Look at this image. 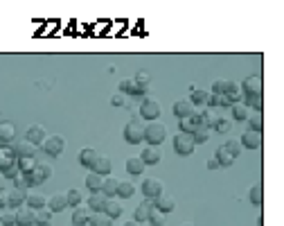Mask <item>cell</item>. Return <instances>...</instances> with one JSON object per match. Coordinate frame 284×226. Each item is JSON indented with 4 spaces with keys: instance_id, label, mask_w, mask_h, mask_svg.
<instances>
[{
    "instance_id": "8992f818",
    "label": "cell",
    "mask_w": 284,
    "mask_h": 226,
    "mask_svg": "<svg viewBox=\"0 0 284 226\" xmlns=\"http://www.w3.org/2000/svg\"><path fill=\"white\" fill-rule=\"evenodd\" d=\"M41 147L45 149L47 154L50 156H61L64 154V147H66V140H64V136H47L45 138V143L41 145Z\"/></svg>"
},
{
    "instance_id": "7c38bea8",
    "label": "cell",
    "mask_w": 284,
    "mask_h": 226,
    "mask_svg": "<svg viewBox=\"0 0 284 226\" xmlns=\"http://www.w3.org/2000/svg\"><path fill=\"white\" fill-rule=\"evenodd\" d=\"M241 90L246 95H262V79L257 77V75L246 77V82L241 84Z\"/></svg>"
},
{
    "instance_id": "cb8c5ba5",
    "label": "cell",
    "mask_w": 284,
    "mask_h": 226,
    "mask_svg": "<svg viewBox=\"0 0 284 226\" xmlns=\"http://www.w3.org/2000/svg\"><path fill=\"white\" fill-rule=\"evenodd\" d=\"M34 226H52V210L47 206L34 210Z\"/></svg>"
},
{
    "instance_id": "d6a6232c",
    "label": "cell",
    "mask_w": 284,
    "mask_h": 226,
    "mask_svg": "<svg viewBox=\"0 0 284 226\" xmlns=\"http://www.w3.org/2000/svg\"><path fill=\"white\" fill-rule=\"evenodd\" d=\"M88 224L93 226H113V217H109L106 213H90V220H88Z\"/></svg>"
},
{
    "instance_id": "1f68e13d",
    "label": "cell",
    "mask_w": 284,
    "mask_h": 226,
    "mask_svg": "<svg viewBox=\"0 0 284 226\" xmlns=\"http://www.w3.org/2000/svg\"><path fill=\"white\" fill-rule=\"evenodd\" d=\"M232 115L237 120H248L250 115H253V111L248 109L246 102H237V104H232Z\"/></svg>"
},
{
    "instance_id": "30bf717a",
    "label": "cell",
    "mask_w": 284,
    "mask_h": 226,
    "mask_svg": "<svg viewBox=\"0 0 284 226\" xmlns=\"http://www.w3.org/2000/svg\"><path fill=\"white\" fill-rule=\"evenodd\" d=\"M198 127H201V125H198V111H194L192 115H187V118H180L178 120L180 134H194Z\"/></svg>"
},
{
    "instance_id": "f907efd6",
    "label": "cell",
    "mask_w": 284,
    "mask_h": 226,
    "mask_svg": "<svg viewBox=\"0 0 284 226\" xmlns=\"http://www.w3.org/2000/svg\"><path fill=\"white\" fill-rule=\"evenodd\" d=\"M36 172H41L43 179H50L52 177V167L47 165V163H36Z\"/></svg>"
},
{
    "instance_id": "4316f807",
    "label": "cell",
    "mask_w": 284,
    "mask_h": 226,
    "mask_svg": "<svg viewBox=\"0 0 284 226\" xmlns=\"http://www.w3.org/2000/svg\"><path fill=\"white\" fill-rule=\"evenodd\" d=\"M140 158H142V163H145V165H156V163L160 161V152H158V147L149 145V147L140 154Z\"/></svg>"
},
{
    "instance_id": "6da1fadb",
    "label": "cell",
    "mask_w": 284,
    "mask_h": 226,
    "mask_svg": "<svg viewBox=\"0 0 284 226\" xmlns=\"http://www.w3.org/2000/svg\"><path fill=\"white\" fill-rule=\"evenodd\" d=\"M165 138H167V127L162 125V122H158V120H153V122H149V125L145 127V140L149 145H160L165 143Z\"/></svg>"
},
{
    "instance_id": "6f0895ef",
    "label": "cell",
    "mask_w": 284,
    "mask_h": 226,
    "mask_svg": "<svg viewBox=\"0 0 284 226\" xmlns=\"http://www.w3.org/2000/svg\"><path fill=\"white\" fill-rule=\"evenodd\" d=\"M124 226H140V222H135V220H131V222H127Z\"/></svg>"
},
{
    "instance_id": "11a10c76",
    "label": "cell",
    "mask_w": 284,
    "mask_h": 226,
    "mask_svg": "<svg viewBox=\"0 0 284 226\" xmlns=\"http://www.w3.org/2000/svg\"><path fill=\"white\" fill-rule=\"evenodd\" d=\"M217 167H219V161H217L215 156H212V158L208 161V170H217Z\"/></svg>"
},
{
    "instance_id": "f546056e",
    "label": "cell",
    "mask_w": 284,
    "mask_h": 226,
    "mask_svg": "<svg viewBox=\"0 0 284 226\" xmlns=\"http://www.w3.org/2000/svg\"><path fill=\"white\" fill-rule=\"evenodd\" d=\"M97 152H95L93 147H84L79 152V161H81V165H86V167H93V163L97 161Z\"/></svg>"
},
{
    "instance_id": "4dcf8cb0",
    "label": "cell",
    "mask_w": 284,
    "mask_h": 226,
    "mask_svg": "<svg viewBox=\"0 0 284 226\" xmlns=\"http://www.w3.org/2000/svg\"><path fill=\"white\" fill-rule=\"evenodd\" d=\"M102 183H104V177L97 174V172H90L86 177V188L90 192H99V190H102Z\"/></svg>"
},
{
    "instance_id": "5bb4252c",
    "label": "cell",
    "mask_w": 284,
    "mask_h": 226,
    "mask_svg": "<svg viewBox=\"0 0 284 226\" xmlns=\"http://www.w3.org/2000/svg\"><path fill=\"white\" fill-rule=\"evenodd\" d=\"M16 226H34V208L29 206H21L16 210Z\"/></svg>"
},
{
    "instance_id": "f35d334b",
    "label": "cell",
    "mask_w": 284,
    "mask_h": 226,
    "mask_svg": "<svg viewBox=\"0 0 284 226\" xmlns=\"http://www.w3.org/2000/svg\"><path fill=\"white\" fill-rule=\"evenodd\" d=\"M23 179H25V183H27V188H29V185L34 188V185H41V183H43V181H45V179L41 177V172H36V167H34V170H32V172L23 174Z\"/></svg>"
},
{
    "instance_id": "836d02e7",
    "label": "cell",
    "mask_w": 284,
    "mask_h": 226,
    "mask_svg": "<svg viewBox=\"0 0 284 226\" xmlns=\"http://www.w3.org/2000/svg\"><path fill=\"white\" fill-rule=\"evenodd\" d=\"M145 163H142V158L140 156H131L127 161V172H131V174H142L145 172Z\"/></svg>"
},
{
    "instance_id": "d590c367",
    "label": "cell",
    "mask_w": 284,
    "mask_h": 226,
    "mask_svg": "<svg viewBox=\"0 0 284 226\" xmlns=\"http://www.w3.org/2000/svg\"><path fill=\"white\" fill-rule=\"evenodd\" d=\"M133 192H135V185L131 183V181H120V183H117V197H122V199L133 197Z\"/></svg>"
},
{
    "instance_id": "ba28073f",
    "label": "cell",
    "mask_w": 284,
    "mask_h": 226,
    "mask_svg": "<svg viewBox=\"0 0 284 226\" xmlns=\"http://www.w3.org/2000/svg\"><path fill=\"white\" fill-rule=\"evenodd\" d=\"M12 152L16 158H34L36 154V145L27 143V140H21V143H14L12 145Z\"/></svg>"
},
{
    "instance_id": "f5cc1de1",
    "label": "cell",
    "mask_w": 284,
    "mask_h": 226,
    "mask_svg": "<svg viewBox=\"0 0 284 226\" xmlns=\"http://www.w3.org/2000/svg\"><path fill=\"white\" fill-rule=\"evenodd\" d=\"M2 177L5 179H16V177H21V170H18V165L14 163L12 167H7V170H2Z\"/></svg>"
},
{
    "instance_id": "f6af8a7d",
    "label": "cell",
    "mask_w": 284,
    "mask_h": 226,
    "mask_svg": "<svg viewBox=\"0 0 284 226\" xmlns=\"http://www.w3.org/2000/svg\"><path fill=\"white\" fill-rule=\"evenodd\" d=\"M212 120H215V115H212V111H210V109H203V111H198V125H201V127H208V129H210Z\"/></svg>"
},
{
    "instance_id": "7a4b0ae2",
    "label": "cell",
    "mask_w": 284,
    "mask_h": 226,
    "mask_svg": "<svg viewBox=\"0 0 284 226\" xmlns=\"http://www.w3.org/2000/svg\"><path fill=\"white\" fill-rule=\"evenodd\" d=\"M124 138H127V143L131 145H138L145 140V122L138 118L129 120L127 127H124Z\"/></svg>"
},
{
    "instance_id": "ac0fdd59",
    "label": "cell",
    "mask_w": 284,
    "mask_h": 226,
    "mask_svg": "<svg viewBox=\"0 0 284 226\" xmlns=\"http://www.w3.org/2000/svg\"><path fill=\"white\" fill-rule=\"evenodd\" d=\"M90 170H93V172H97V174H102V177H104V174H110V172H113V161H110L109 156L99 154L97 161L93 163V167H90Z\"/></svg>"
},
{
    "instance_id": "94428289",
    "label": "cell",
    "mask_w": 284,
    "mask_h": 226,
    "mask_svg": "<svg viewBox=\"0 0 284 226\" xmlns=\"http://www.w3.org/2000/svg\"><path fill=\"white\" fill-rule=\"evenodd\" d=\"M0 226H2V222H0Z\"/></svg>"
},
{
    "instance_id": "e575fe53",
    "label": "cell",
    "mask_w": 284,
    "mask_h": 226,
    "mask_svg": "<svg viewBox=\"0 0 284 226\" xmlns=\"http://www.w3.org/2000/svg\"><path fill=\"white\" fill-rule=\"evenodd\" d=\"M208 90L205 89H192V93H190V102L197 107V104H208Z\"/></svg>"
},
{
    "instance_id": "f1b7e54d",
    "label": "cell",
    "mask_w": 284,
    "mask_h": 226,
    "mask_svg": "<svg viewBox=\"0 0 284 226\" xmlns=\"http://www.w3.org/2000/svg\"><path fill=\"white\" fill-rule=\"evenodd\" d=\"M47 208L52 213H61L64 208H68V202H66V195H52L47 199Z\"/></svg>"
},
{
    "instance_id": "7402d4cb",
    "label": "cell",
    "mask_w": 284,
    "mask_h": 226,
    "mask_svg": "<svg viewBox=\"0 0 284 226\" xmlns=\"http://www.w3.org/2000/svg\"><path fill=\"white\" fill-rule=\"evenodd\" d=\"M117 183H120V179H115L113 174H109V177H104V183H102V195L104 197H115L117 195Z\"/></svg>"
},
{
    "instance_id": "74e56055",
    "label": "cell",
    "mask_w": 284,
    "mask_h": 226,
    "mask_svg": "<svg viewBox=\"0 0 284 226\" xmlns=\"http://www.w3.org/2000/svg\"><path fill=\"white\" fill-rule=\"evenodd\" d=\"M66 202H68V206H79L81 202H84V197H81V190L79 188H70L68 192H66Z\"/></svg>"
},
{
    "instance_id": "3957f363",
    "label": "cell",
    "mask_w": 284,
    "mask_h": 226,
    "mask_svg": "<svg viewBox=\"0 0 284 226\" xmlns=\"http://www.w3.org/2000/svg\"><path fill=\"white\" fill-rule=\"evenodd\" d=\"M194 147H197V143H194L192 134H178V136L174 138V149L178 152V154L190 156L192 152H194Z\"/></svg>"
},
{
    "instance_id": "681fc988",
    "label": "cell",
    "mask_w": 284,
    "mask_h": 226,
    "mask_svg": "<svg viewBox=\"0 0 284 226\" xmlns=\"http://www.w3.org/2000/svg\"><path fill=\"white\" fill-rule=\"evenodd\" d=\"M228 89V79H215V84H212V93L215 95H223Z\"/></svg>"
},
{
    "instance_id": "bcb514c9",
    "label": "cell",
    "mask_w": 284,
    "mask_h": 226,
    "mask_svg": "<svg viewBox=\"0 0 284 226\" xmlns=\"http://www.w3.org/2000/svg\"><path fill=\"white\" fill-rule=\"evenodd\" d=\"M149 224L151 226H165V213H160L156 206H153V210H151V215H149Z\"/></svg>"
},
{
    "instance_id": "d6986e66",
    "label": "cell",
    "mask_w": 284,
    "mask_h": 226,
    "mask_svg": "<svg viewBox=\"0 0 284 226\" xmlns=\"http://www.w3.org/2000/svg\"><path fill=\"white\" fill-rule=\"evenodd\" d=\"M197 111V107H194V104H192L190 100H178L174 104V115L176 118H187V115H192V113Z\"/></svg>"
},
{
    "instance_id": "44dd1931",
    "label": "cell",
    "mask_w": 284,
    "mask_h": 226,
    "mask_svg": "<svg viewBox=\"0 0 284 226\" xmlns=\"http://www.w3.org/2000/svg\"><path fill=\"white\" fill-rule=\"evenodd\" d=\"M151 210H153V202H151V199H142L140 206L135 208V222H147Z\"/></svg>"
},
{
    "instance_id": "8d00e7d4",
    "label": "cell",
    "mask_w": 284,
    "mask_h": 226,
    "mask_svg": "<svg viewBox=\"0 0 284 226\" xmlns=\"http://www.w3.org/2000/svg\"><path fill=\"white\" fill-rule=\"evenodd\" d=\"M230 127H232V122L228 118H215V120H212V125H210V129L219 131V134H228Z\"/></svg>"
},
{
    "instance_id": "8fae6325",
    "label": "cell",
    "mask_w": 284,
    "mask_h": 226,
    "mask_svg": "<svg viewBox=\"0 0 284 226\" xmlns=\"http://www.w3.org/2000/svg\"><path fill=\"white\" fill-rule=\"evenodd\" d=\"M241 147H248V149H260L262 147V134H257V131H243L241 134Z\"/></svg>"
},
{
    "instance_id": "d4e9b609",
    "label": "cell",
    "mask_w": 284,
    "mask_h": 226,
    "mask_svg": "<svg viewBox=\"0 0 284 226\" xmlns=\"http://www.w3.org/2000/svg\"><path fill=\"white\" fill-rule=\"evenodd\" d=\"M109 197H104L102 192H90L88 197V208H93L90 213H99V210H104V203Z\"/></svg>"
},
{
    "instance_id": "484cf974",
    "label": "cell",
    "mask_w": 284,
    "mask_h": 226,
    "mask_svg": "<svg viewBox=\"0 0 284 226\" xmlns=\"http://www.w3.org/2000/svg\"><path fill=\"white\" fill-rule=\"evenodd\" d=\"M122 210H124V208H122V203L117 202V199H113V197H109L102 213H106L109 217H113V220H115V217H120V215H122Z\"/></svg>"
},
{
    "instance_id": "ee69618b",
    "label": "cell",
    "mask_w": 284,
    "mask_h": 226,
    "mask_svg": "<svg viewBox=\"0 0 284 226\" xmlns=\"http://www.w3.org/2000/svg\"><path fill=\"white\" fill-rule=\"evenodd\" d=\"M192 138H194V143H208V138H210V129L208 127H198L194 134H192Z\"/></svg>"
},
{
    "instance_id": "b9f144b4",
    "label": "cell",
    "mask_w": 284,
    "mask_h": 226,
    "mask_svg": "<svg viewBox=\"0 0 284 226\" xmlns=\"http://www.w3.org/2000/svg\"><path fill=\"white\" fill-rule=\"evenodd\" d=\"M120 93L122 95H135V84H133V77H127L120 82Z\"/></svg>"
},
{
    "instance_id": "680465c9",
    "label": "cell",
    "mask_w": 284,
    "mask_h": 226,
    "mask_svg": "<svg viewBox=\"0 0 284 226\" xmlns=\"http://www.w3.org/2000/svg\"><path fill=\"white\" fill-rule=\"evenodd\" d=\"M2 179L5 177H2V172H0V190H5V188H2Z\"/></svg>"
},
{
    "instance_id": "9a60e30c",
    "label": "cell",
    "mask_w": 284,
    "mask_h": 226,
    "mask_svg": "<svg viewBox=\"0 0 284 226\" xmlns=\"http://www.w3.org/2000/svg\"><path fill=\"white\" fill-rule=\"evenodd\" d=\"M133 84H135V95H145L147 90H149L151 86V77H149V72H138L133 77Z\"/></svg>"
},
{
    "instance_id": "91938a15",
    "label": "cell",
    "mask_w": 284,
    "mask_h": 226,
    "mask_svg": "<svg viewBox=\"0 0 284 226\" xmlns=\"http://www.w3.org/2000/svg\"><path fill=\"white\" fill-rule=\"evenodd\" d=\"M183 226H194V224H183Z\"/></svg>"
},
{
    "instance_id": "e0dca14e",
    "label": "cell",
    "mask_w": 284,
    "mask_h": 226,
    "mask_svg": "<svg viewBox=\"0 0 284 226\" xmlns=\"http://www.w3.org/2000/svg\"><path fill=\"white\" fill-rule=\"evenodd\" d=\"M16 163V156H14L12 147L9 145H0V172L7 170V167H12Z\"/></svg>"
},
{
    "instance_id": "60d3db41",
    "label": "cell",
    "mask_w": 284,
    "mask_h": 226,
    "mask_svg": "<svg viewBox=\"0 0 284 226\" xmlns=\"http://www.w3.org/2000/svg\"><path fill=\"white\" fill-rule=\"evenodd\" d=\"M248 197H250V202L255 203V206H262V203H264V192H262V185H253V188H250V192H248Z\"/></svg>"
},
{
    "instance_id": "2e32d148",
    "label": "cell",
    "mask_w": 284,
    "mask_h": 226,
    "mask_svg": "<svg viewBox=\"0 0 284 226\" xmlns=\"http://www.w3.org/2000/svg\"><path fill=\"white\" fill-rule=\"evenodd\" d=\"M90 220V208L88 206H75V213H72V226H86Z\"/></svg>"
},
{
    "instance_id": "7bdbcfd3",
    "label": "cell",
    "mask_w": 284,
    "mask_h": 226,
    "mask_svg": "<svg viewBox=\"0 0 284 226\" xmlns=\"http://www.w3.org/2000/svg\"><path fill=\"white\" fill-rule=\"evenodd\" d=\"M248 122H250V131H257V134H262V131H264V120H262V113L250 115Z\"/></svg>"
},
{
    "instance_id": "52a82bcc",
    "label": "cell",
    "mask_w": 284,
    "mask_h": 226,
    "mask_svg": "<svg viewBox=\"0 0 284 226\" xmlns=\"http://www.w3.org/2000/svg\"><path fill=\"white\" fill-rule=\"evenodd\" d=\"M45 138H47V131L43 125H32L27 129V134H25V140L32 145H36V147H41V145L45 143Z\"/></svg>"
},
{
    "instance_id": "ffe728a7",
    "label": "cell",
    "mask_w": 284,
    "mask_h": 226,
    "mask_svg": "<svg viewBox=\"0 0 284 226\" xmlns=\"http://www.w3.org/2000/svg\"><path fill=\"white\" fill-rule=\"evenodd\" d=\"M25 202H27L29 208L39 210V208H45V206H47V197L43 195V192H27Z\"/></svg>"
},
{
    "instance_id": "5b68a950",
    "label": "cell",
    "mask_w": 284,
    "mask_h": 226,
    "mask_svg": "<svg viewBox=\"0 0 284 226\" xmlns=\"http://www.w3.org/2000/svg\"><path fill=\"white\" fill-rule=\"evenodd\" d=\"M142 192H145V199H156L158 195H162L165 192V185H162L160 179H145V183H142Z\"/></svg>"
},
{
    "instance_id": "277c9868",
    "label": "cell",
    "mask_w": 284,
    "mask_h": 226,
    "mask_svg": "<svg viewBox=\"0 0 284 226\" xmlns=\"http://www.w3.org/2000/svg\"><path fill=\"white\" fill-rule=\"evenodd\" d=\"M140 115L147 120H153L160 118V104H158V100H153V97H147V100H142V104H140Z\"/></svg>"
},
{
    "instance_id": "db71d44e",
    "label": "cell",
    "mask_w": 284,
    "mask_h": 226,
    "mask_svg": "<svg viewBox=\"0 0 284 226\" xmlns=\"http://www.w3.org/2000/svg\"><path fill=\"white\" fill-rule=\"evenodd\" d=\"M110 102H113L115 107H124V104H127V97L122 95V93H115V95L110 97Z\"/></svg>"
},
{
    "instance_id": "c3c4849f",
    "label": "cell",
    "mask_w": 284,
    "mask_h": 226,
    "mask_svg": "<svg viewBox=\"0 0 284 226\" xmlns=\"http://www.w3.org/2000/svg\"><path fill=\"white\" fill-rule=\"evenodd\" d=\"M0 222H2V226H16V213L14 210H2Z\"/></svg>"
},
{
    "instance_id": "4fadbf2b",
    "label": "cell",
    "mask_w": 284,
    "mask_h": 226,
    "mask_svg": "<svg viewBox=\"0 0 284 226\" xmlns=\"http://www.w3.org/2000/svg\"><path fill=\"white\" fill-rule=\"evenodd\" d=\"M16 140V127L12 122H0V145H12Z\"/></svg>"
},
{
    "instance_id": "7dc6e473",
    "label": "cell",
    "mask_w": 284,
    "mask_h": 226,
    "mask_svg": "<svg viewBox=\"0 0 284 226\" xmlns=\"http://www.w3.org/2000/svg\"><path fill=\"white\" fill-rule=\"evenodd\" d=\"M246 104H248V109H250V111L255 109L257 113H262V109H264V102H262V95H248V102H246Z\"/></svg>"
},
{
    "instance_id": "9f6ffc18",
    "label": "cell",
    "mask_w": 284,
    "mask_h": 226,
    "mask_svg": "<svg viewBox=\"0 0 284 226\" xmlns=\"http://www.w3.org/2000/svg\"><path fill=\"white\" fill-rule=\"evenodd\" d=\"M2 208H7V195L0 190V210H2Z\"/></svg>"
},
{
    "instance_id": "ab89813d",
    "label": "cell",
    "mask_w": 284,
    "mask_h": 226,
    "mask_svg": "<svg viewBox=\"0 0 284 226\" xmlns=\"http://www.w3.org/2000/svg\"><path fill=\"white\" fill-rule=\"evenodd\" d=\"M16 165L21 170V174H27L36 167V158H16Z\"/></svg>"
},
{
    "instance_id": "603a6c76",
    "label": "cell",
    "mask_w": 284,
    "mask_h": 226,
    "mask_svg": "<svg viewBox=\"0 0 284 226\" xmlns=\"http://www.w3.org/2000/svg\"><path fill=\"white\" fill-rule=\"evenodd\" d=\"M25 197H27V190H9V195H7V206L9 208H21L25 202Z\"/></svg>"
},
{
    "instance_id": "816d5d0a",
    "label": "cell",
    "mask_w": 284,
    "mask_h": 226,
    "mask_svg": "<svg viewBox=\"0 0 284 226\" xmlns=\"http://www.w3.org/2000/svg\"><path fill=\"white\" fill-rule=\"evenodd\" d=\"M226 149L230 152L232 156H235V158H237V156L241 154V145H239L237 140H230V143H226Z\"/></svg>"
},
{
    "instance_id": "9c48e42d",
    "label": "cell",
    "mask_w": 284,
    "mask_h": 226,
    "mask_svg": "<svg viewBox=\"0 0 284 226\" xmlns=\"http://www.w3.org/2000/svg\"><path fill=\"white\" fill-rule=\"evenodd\" d=\"M153 206H156L160 213L167 215V213H172V210L176 208V199L169 195V192H162V195H158L156 199H153Z\"/></svg>"
},
{
    "instance_id": "83f0119b",
    "label": "cell",
    "mask_w": 284,
    "mask_h": 226,
    "mask_svg": "<svg viewBox=\"0 0 284 226\" xmlns=\"http://www.w3.org/2000/svg\"><path fill=\"white\" fill-rule=\"evenodd\" d=\"M215 158L219 161V165H223V167H230L232 163H235V156L230 154L226 149V145H221V147H217V152H215Z\"/></svg>"
}]
</instances>
